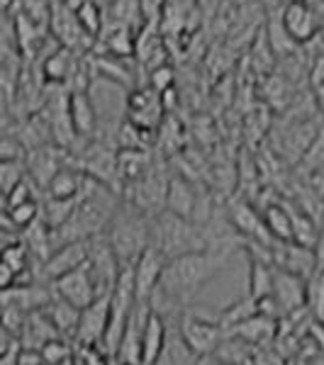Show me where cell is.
<instances>
[{
    "mask_svg": "<svg viewBox=\"0 0 324 365\" xmlns=\"http://www.w3.org/2000/svg\"><path fill=\"white\" fill-rule=\"evenodd\" d=\"M37 353H39V358H42V365H64V363L74 361V351H71V346H69V339H64V336L46 341Z\"/></svg>",
    "mask_w": 324,
    "mask_h": 365,
    "instance_id": "d4e9b609",
    "label": "cell"
},
{
    "mask_svg": "<svg viewBox=\"0 0 324 365\" xmlns=\"http://www.w3.org/2000/svg\"><path fill=\"white\" fill-rule=\"evenodd\" d=\"M258 314V302L254 297H241L239 302H232L229 307H225L217 314V322L222 324V329L225 331H229L232 327H237V324L241 322H246V319H251V317H256Z\"/></svg>",
    "mask_w": 324,
    "mask_h": 365,
    "instance_id": "44dd1931",
    "label": "cell"
},
{
    "mask_svg": "<svg viewBox=\"0 0 324 365\" xmlns=\"http://www.w3.org/2000/svg\"><path fill=\"white\" fill-rule=\"evenodd\" d=\"M69 115L79 139H93L98 129V110L88 91H69Z\"/></svg>",
    "mask_w": 324,
    "mask_h": 365,
    "instance_id": "4fadbf2b",
    "label": "cell"
},
{
    "mask_svg": "<svg viewBox=\"0 0 324 365\" xmlns=\"http://www.w3.org/2000/svg\"><path fill=\"white\" fill-rule=\"evenodd\" d=\"M76 15H79V22H81V27L86 29L88 37H98V34L103 32V27H105L103 8H100L96 0H88V3Z\"/></svg>",
    "mask_w": 324,
    "mask_h": 365,
    "instance_id": "4316f807",
    "label": "cell"
},
{
    "mask_svg": "<svg viewBox=\"0 0 324 365\" xmlns=\"http://www.w3.org/2000/svg\"><path fill=\"white\" fill-rule=\"evenodd\" d=\"M168 329V317L151 307V314L144 327V336H141V365H154L158 361L163 346H166Z\"/></svg>",
    "mask_w": 324,
    "mask_h": 365,
    "instance_id": "9a60e30c",
    "label": "cell"
},
{
    "mask_svg": "<svg viewBox=\"0 0 324 365\" xmlns=\"http://www.w3.org/2000/svg\"><path fill=\"white\" fill-rule=\"evenodd\" d=\"M51 290H54L56 297L66 299L69 304L79 307L81 312L86 307H91L98 297H103V292H100V287H98L96 278H93V270L88 263L81 266L79 270H74V273L54 280L51 282Z\"/></svg>",
    "mask_w": 324,
    "mask_h": 365,
    "instance_id": "5b68a950",
    "label": "cell"
},
{
    "mask_svg": "<svg viewBox=\"0 0 324 365\" xmlns=\"http://www.w3.org/2000/svg\"><path fill=\"white\" fill-rule=\"evenodd\" d=\"M29 261H32V253H29L27 244L17 239L15 244H8L3 249V261L0 263H5V266L13 270L17 275V282H20V275L29 273Z\"/></svg>",
    "mask_w": 324,
    "mask_h": 365,
    "instance_id": "603a6c76",
    "label": "cell"
},
{
    "mask_svg": "<svg viewBox=\"0 0 324 365\" xmlns=\"http://www.w3.org/2000/svg\"><path fill=\"white\" fill-rule=\"evenodd\" d=\"M88 253H91V241H71V244H61L51 253L49 261L42 263V273L49 282H54L64 275L74 273L81 266L88 263Z\"/></svg>",
    "mask_w": 324,
    "mask_h": 365,
    "instance_id": "8fae6325",
    "label": "cell"
},
{
    "mask_svg": "<svg viewBox=\"0 0 324 365\" xmlns=\"http://www.w3.org/2000/svg\"><path fill=\"white\" fill-rule=\"evenodd\" d=\"M317 98H320V103L324 105V81H322L320 86H317Z\"/></svg>",
    "mask_w": 324,
    "mask_h": 365,
    "instance_id": "4dcf8cb0",
    "label": "cell"
},
{
    "mask_svg": "<svg viewBox=\"0 0 324 365\" xmlns=\"http://www.w3.org/2000/svg\"><path fill=\"white\" fill-rule=\"evenodd\" d=\"M79 51L66 49V46H56L51 54H46L42 61V78L46 83H69L71 76L79 68Z\"/></svg>",
    "mask_w": 324,
    "mask_h": 365,
    "instance_id": "2e32d148",
    "label": "cell"
},
{
    "mask_svg": "<svg viewBox=\"0 0 324 365\" xmlns=\"http://www.w3.org/2000/svg\"><path fill=\"white\" fill-rule=\"evenodd\" d=\"M27 178H29L27 161H0V187H3V197Z\"/></svg>",
    "mask_w": 324,
    "mask_h": 365,
    "instance_id": "484cf974",
    "label": "cell"
},
{
    "mask_svg": "<svg viewBox=\"0 0 324 365\" xmlns=\"http://www.w3.org/2000/svg\"><path fill=\"white\" fill-rule=\"evenodd\" d=\"M108 365H127V363H122L117 356H110V363H108Z\"/></svg>",
    "mask_w": 324,
    "mask_h": 365,
    "instance_id": "1f68e13d",
    "label": "cell"
},
{
    "mask_svg": "<svg viewBox=\"0 0 324 365\" xmlns=\"http://www.w3.org/2000/svg\"><path fill=\"white\" fill-rule=\"evenodd\" d=\"M34 187H37V182H34L32 178L22 180L20 185L13 187V190L5 195V210L17 207V205H22V202H29V200H37V195H34Z\"/></svg>",
    "mask_w": 324,
    "mask_h": 365,
    "instance_id": "83f0119b",
    "label": "cell"
},
{
    "mask_svg": "<svg viewBox=\"0 0 324 365\" xmlns=\"http://www.w3.org/2000/svg\"><path fill=\"white\" fill-rule=\"evenodd\" d=\"M168 0H141V13H144V25H156Z\"/></svg>",
    "mask_w": 324,
    "mask_h": 365,
    "instance_id": "f546056e",
    "label": "cell"
},
{
    "mask_svg": "<svg viewBox=\"0 0 324 365\" xmlns=\"http://www.w3.org/2000/svg\"><path fill=\"white\" fill-rule=\"evenodd\" d=\"M173 83H176V73L173 68L168 66V63H163V66H158L154 71H149V86L158 91L163 96V93L173 91Z\"/></svg>",
    "mask_w": 324,
    "mask_h": 365,
    "instance_id": "f1b7e54d",
    "label": "cell"
},
{
    "mask_svg": "<svg viewBox=\"0 0 324 365\" xmlns=\"http://www.w3.org/2000/svg\"><path fill=\"white\" fill-rule=\"evenodd\" d=\"M49 29L54 32V39L59 42V46H66V49H79L83 46V42H91V37L86 34V29L81 27L79 15L74 10H69L66 5H54L51 8V22Z\"/></svg>",
    "mask_w": 324,
    "mask_h": 365,
    "instance_id": "7c38bea8",
    "label": "cell"
},
{
    "mask_svg": "<svg viewBox=\"0 0 324 365\" xmlns=\"http://www.w3.org/2000/svg\"><path fill=\"white\" fill-rule=\"evenodd\" d=\"M263 222H266L268 234L278 244H293L295 241V222L293 212L285 210L283 205H268L263 207Z\"/></svg>",
    "mask_w": 324,
    "mask_h": 365,
    "instance_id": "d6986e66",
    "label": "cell"
},
{
    "mask_svg": "<svg viewBox=\"0 0 324 365\" xmlns=\"http://www.w3.org/2000/svg\"><path fill=\"white\" fill-rule=\"evenodd\" d=\"M44 314L49 317L51 324L56 327V331L61 334L64 339H74L76 341V334H79V324H81V309L69 304L66 299L56 297L51 299L49 304L44 307Z\"/></svg>",
    "mask_w": 324,
    "mask_h": 365,
    "instance_id": "e0dca14e",
    "label": "cell"
},
{
    "mask_svg": "<svg viewBox=\"0 0 324 365\" xmlns=\"http://www.w3.org/2000/svg\"><path fill=\"white\" fill-rule=\"evenodd\" d=\"M108 10H110V22L125 25L129 29H137L139 22L144 20V13H141V0H115Z\"/></svg>",
    "mask_w": 324,
    "mask_h": 365,
    "instance_id": "7402d4cb",
    "label": "cell"
},
{
    "mask_svg": "<svg viewBox=\"0 0 324 365\" xmlns=\"http://www.w3.org/2000/svg\"><path fill=\"white\" fill-rule=\"evenodd\" d=\"M69 154L66 149L56 144H46V146H39V149H32L27 156V170H29V178L37 182L39 187L49 185L54 180V175L61 170L64 166H69Z\"/></svg>",
    "mask_w": 324,
    "mask_h": 365,
    "instance_id": "30bf717a",
    "label": "cell"
},
{
    "mask_svg": "<svg viewBox=\"0 0 324 365\" xmlns=\"http://www.w3.org/2000/svg\"><path fill=\"white\" fill-rule=\"evenodd\" d=\"M278 327L280 322L273 319V317H266L258 312L256 317L251 319L237 324L227 331V336H234V339H241L246 344H254V346H273L275 339H278Z\"/></svg>",
    "mask_w": 324,
    "mask_h": 365,
    "instance_id": "5bb4252c",
    "label": "cell"
},
{
    "mask_svg": "<svg viewBox=\"0 0 324 365\" xmlns=\"http://www.w3.org/2000/svg\"><path fill=\"white\" fill-rule=\"evenodd\" d=\"M151 220L154 217H149L134 205L120 202L103 237L108 239L110 249H113L122 268H132L141 253L151 246Z\"/></svg>",
    "mask_w": 324,
    "mask_h": 365,
    "instance_id": "7a4b0ae2",
    "label": "cell"
},
{
    "mask_svg": "<svg viewBox=\"0 0 324 365\" xmlns=\"http://www.w3.org/2000/svg\"><path fill=\"white\" fill-rule=\"evenodd\" d=\"M151 246L173 261L186 253L210 251V239L203 225L163 210L151 220Z\"/></svg>",
    "mask_w": 324,
    "mask_h": 365,
    "instance_id": "3957f363",
    "label": "cell"
},
{
    "mask_svg": "<svg viewBox=\"0 0 324 365\" xmlns=\"http://www.w3.org/2000/svg\"><path fill=\"white\" fill-rule=\"evenodd\" d=\"M110 304H113V292L98 297L91 307L81 312L79 334H76L79 346H103L110 324Z\"/></svg>",
    "mask_w": 324,
    "mask_h": 365,
    "instance_id": "ba28073f",
    "label": "cell"
},
{
    "mask_svg": "<svg viewBox=\"0 0 324 365\" xmlns=\"http://www.w3.org/2000/svg\"><path fill=\"white\" fill-rule=\"evenodd\" d=\"M42 217V202L39 200H29V202H22L17 207L5 210L3 222H5V232H27L34 222Z\"/></svg>",
    "mask_w": 324,
    "mask_h": 365,
    "instance_id": "ffe728a7",
    "label": "cell"
},
{
    "mask_svg": "<svg viewBox=\"0 0 324 365\" xmlns=\"http://www.w3.org/2000/svg\"><path fill=\"white\" fill-rule=\"evenodd\" d=\"M283 25H285L290 39L300 44H308L320 34L322 20H320V10L312 8L308 0H290L285 8L280 10Z\"/></svg>",
    "mask_w": 324,
    "mask_h": 365,
    "instance_id": "8992f818",
    "label": "cell"
},
{
    "mask_svg": "<svg viewBox=\"0 0 324 365\" xmlns=\"http://www.w3.org/2000/svg\"><path fill=\"white\" fill-rule=\"evenodd\" d=\"M308 309L315 319L324 322V263L308 278Z\"/></svg>",
    "mask_w": 324,
    "mask_h": 365,
    "instance_id": "cb8c5ba5",
    "label": "cell"
},
{
    "mask_svg": "<svg viewBox=\"0 0 324 365\" xmlns=\"http://www.w3.org/2000/svg\"><path fill=\"white\" fill-rule=\"evenodd\" d=\"M270 297H273L275 304L280 307L283 317L308 309V278L275 268L273 295H270Z\"/></svg>",
    "mask_w": 324,
    "mask_h": 365,
    "instance_id": "9c48e42d",
    "label": "cell"
},
{
    "mask_svg": "<svg viewBox=\"0 0 324 365\" xmlns=\"http://www.w3.org/2000/svg\"><path fill=\"white\" fill-rule=\"evenodd\" d=\"M232 253L234 251H196L168 261L161 285L151 297V307L166 317L168 309H186L193 297L200 295L215 278H220Z\"/></svg>",
    "mask_w": 324,
    "mask_h": 365,
    "instance_id": "6da1fadb",
    "label": "cell"
},
{
    "mask_svg": "<svg viewBox=\"0 0 324 365\" xmlns=\"http://www.w3.org/2000/svg\"><path fill=\"white\" fill-rule=\"evenodd\" d=\"M154 365H203V358L186 344L178 327H171L166 346H163L161 356H158V361Z\"/></svg>",
    "mask_w": 324,
    "mask_h": 365,
    "instance_id": "ac0fdd59",
    "label": "cell"
},
{
    "mask_svg": "<svg viewBox=\"0 0 324 365\" xmlns=\"http://www.w3.org/2000/svg\"><path fill=\"white\" fill-rule=\"evenodd\" d=\"M178 331L186 339V344L198 353L200 358L215 356V351L225 344L227 331L217 317H208L203 312L181 309L178 312Z\"/></svg>",
    "mask_w": 324,
    "mask_h": 365,
    "instance_id": "277c9868",
    "label": "cell"
},
{
    "mask_svg": "<svg viewBox=\"0 0 324 365\" xmlns=\"http://www.w3.org/2000/svg\"><path fill=\"white\" fill-rule=\"evenodd\" d=\"M166 266H168V258L158 249H154V246H149V249L141 253L139 261L132 266L137 299H141V302H151V297L156 295L158 285H161V280H163Z\"/></svg>",
    "mask_w": 324,
    "mask_h": 365,
    "instance_id": "52a82bcc",
    "label": "cell"
}]
</instances>
